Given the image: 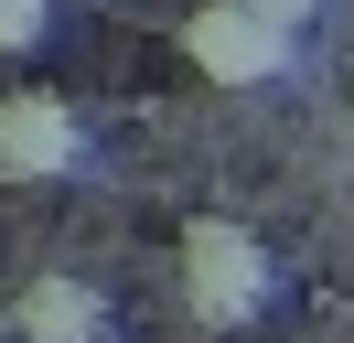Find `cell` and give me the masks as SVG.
Masks as SVG:
<instances>
[{
  "mask_svg": "<svg viewBox=\"0 0 354 343\" xmlns=\"http://www.w3.org/2000/svg\"><path fill=\"white\" fill-rule=\"evenodd\" d=\"M11 333L22 343H118V322H108V290H97V279L44 268V279H22V300H11Z\"/></svg>",
  "mask_w": 354,
  "mask_h": 343,
  "instance_id": "cell-4",
  "label": "cell"
},
{
  "mask_svg": "<svg viewBox=\"0 0 354 343\" xmlns=\"http://www.w3.org/2000/svg\"><path fill=\"white\" fill-rule=\"evenodd\" d=\"M268 290H279V268H268V247L236 214H194V225H183V300H194V322L236 333V322L268 311Z\"/></svg>",
  "mask_w": 354,
  "mask_h": 343,
  "instance_id": "cell-1",
  "label": "cell"
},
{
  "mask_svg": "<svg viewBox=\"0 0 354 343\" xmlns=\"http://www.w3.org/2000/svg\"><path fill=\"white\" fill-rule=\"evenodd\" d=\"M54 33V0H0V54H44Z\"/></svg>",
  "mask_w": 354,
  "mask_h": 343,
  "instance_id": "cell-5",
  "label": "cell"
},
{
  "mask_svg": "<svg viewBox=\"0 0 354 343\" xmlns=\"http://www.w3.org/2000/svg\"><path fill=\"white\" fill-rule=\"evenodd\" d=\"M75 161H86V118L54 86H11L0 97V172L11 183H65Z\"/></svg>",
  "mask_w": 354,
  "mask_h": 343,
  "instance_id": "cell-3",
  "label": "cell"
},
{
  "mask_svg": "<svg viewBox=\"0 0 354 343\" xmlns=\"http://www.w3.org/2000/svg\"><path fill=\"white\" fill-rule=\"evenodd\" d=\"M236 11H258V21H279V33H301V21L322 11V0H236Z\"/></svg>",
  "mask_w": 354,
  "mask_h": 343,
  "instance_id": "cell-6",
  "label": "cell"
},
{
  "mask_svg": "<svg viewBox=\"0 0 354 343\" xmlns=\"http://www.w3.org/2000/svg\"><path fill=\"white\" fill-rule=\"evenodd\" d=\"M183 64L204 86H279L290 75V33L258 21V11H236V0H194L183 11Z\"/></svg>",
  "mask_w": 354,
  "mask_h": 343,
  "instance_id": "cell-2",
  "label": "cell"
}]
</instances>
